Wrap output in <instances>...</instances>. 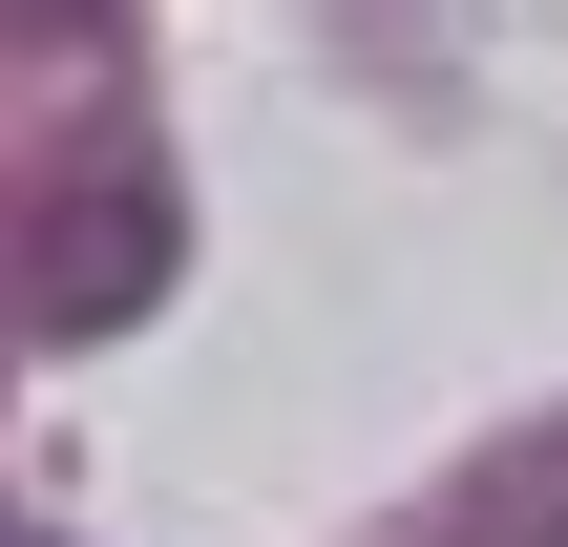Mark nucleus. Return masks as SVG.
<instances>
[{
	"label": "nucleus",
	"instance_id": "1",
	"mask_svg": "<svg viewBox=\"0 0 568 547\" xmlns=\"http://www.w3.org/2000/svg\"><path fill=\"white\" fill-rule=\"evenodd\" d=\"M0 21H105V0H0Z\"/></svg>",
	"mask_w": 568,
	"mask_h": 547
}]
</instances>
